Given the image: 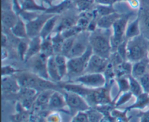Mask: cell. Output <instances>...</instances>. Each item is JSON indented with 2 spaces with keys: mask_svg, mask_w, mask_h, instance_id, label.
<instances>
[{
  "mask_svg": "<svg viewBox=\"0 0 149 122\" xmlns=\"http://www.w3.org/2000/svg\"><path fill=\"white\" fill-rule=\"evenodd\" d=\"M64 41H65V39L62 36L61 33H55L52 34V42L53 44L55 55L61 54Z\"/></svg>",
  "mask_w": 149,
  "mask_h": 122,
  "instance_id": "cell-35",
  "label": "cell"
},
{
  "mask_svg": "<svg viewBox=\"0 0 149 122\" xmlns=\"http://www.w3.org/2000/svg\"><path fill=\"white\" fill-rule=\"evenodd\" d=\"M141 3V7L149 6V0H140Z\"/></svg>",
  "mask_w": 149,
  "mask_h": 122,
  "instance_id": "cell-54",
  "label": "cell"
},
{
  "mask_svg": "<svg viewBox=\"0 0 149 122\" xmlns=\"http://www.w3.org/2000/svg\"><path fill=\"white\" fill-rule=\"evenodd\" d=\"M122 13L116 12L108 15L100 17L97 22V28L103 29H111L113 25L122 16Z\"/></svg>",
  "mask_w": 149,
  "mask_h": 122,
  "instance_id": "cell-23",
  "label": "cell"
},
{
  "mask_svg": "<svg viewBox=\"0 0 149 122\" xmlns=\"http://www.w3.org/2000/svg\"><path fill=\"white\" fill-rule=\"evenodd\" d=\"M42 39L40 36L30 39L29 48H28L27 53H26V58H25L24 62H27L31 58L40 53L41 48H42Z\"/></svg>",
  "mask_w": 149,
  "mask_h": 122,
  "instance_id": "cell-21",
  "label": "cell"
},
{
  "mask_svg": "<svg viewBox=\"0 0 149 122\" xmlns=\"http://www.w3.org/2000/svg\"><path fill=\"white\" fill-rule=\"evenodd\" d=\"M47 122H62L59 111H50L46 116Z\"/></svg>",
  "mask_w": 149,
  "mask_h": 122,
  "instance_id": "cell-47",
  "label": "cell"
},
{
  "mask_svg": "<svg viewBox=\"0 0 149 122\" xmlns=\"http://www.w3.org/2000/svg\"><path fill=\"white\" fill-rule=\"evenodd\" d=\"M71 1L79 12L93 10L96 5L94 0H71Z\"/></svg>",
  "mask_w": 149,
  "mask_h": 122,
  "instance_id": "cell-30",
  "label": "cell"
},
{
  "mask_svg": "<svg viewBox=\"0 0 149 122\" xmlns=\"http://www.w3.org/2000/svg\"><path fill=\"white\" fill-rule=\"evenodd\" d=\"M93 54L92 47L90 46L82 55L77 58H69L68 60V74L67 81H72L80 76L84 74L87 62Z\"/></svg>",
  "mask_w": 149,
  "mask_h": 122,
  "instance_id": "cell-5",
  "label": "cell"
},
{
  "mask_svg": "<svg viewBox=\"0 0 149 122\" xmlns=\"http://www.w3.org/2000/svg\"><path fill=\"white\" fill-rule=\"evenodd\" d=\"M55 62L58 66V71L62 79L67 76L68 74V58L63 55H55Z\"/></svg>",
  "mask_w": 149,
  "mask_h": 122,
  "instance_id": "cell-29",
  "label": "cell"
},
{
  "mask_svg": "<svg viewBox=\"0 0 149 122\" xmlns=\"http://www.w3.org/2000/svg\"><path fill=\"white\" fill-rule=\"evenodd\" d=\"M14 76L17 78L20 87L33 89L38 92L45 90H54L61 92L62 93L64 91L58 83L42 78L31 71L21 70Z\"/></svg>",
  "mask_w": 149,
  "mask_h": 122,
  "instance_id": "cell-1",
  "label": "cell"
},
{
  "mask_svg": "<svg viewBox=\"0 0 149 122\" xmlns=\"http://www.w3.org/2000/svg\"><path fill=\"white\" fill-rule=\"evenodd\" d=\"M47 72L49 76V80L54 81V82L58 83L63 81L61 75L58 71V66H57L56 62H55V55L49 57L47 60Z\"/></svg>",
  "mask_w": 149,
  "mask_h": 122,
  "instance_id": "cell-24",
  "label": "cell"
},
{
  "mask_svg": "<svg viewBox=\"0 0 149 122\" xmlns=\"http://www.w3.org/2000/svg\"><path fill=\"white\" fill-rule=\"evenodd\" d=\"M90 32L87 31L81 32L76 36L75 42L68 58H77L82 55L90 46Z\"/></svg>",
  "mask_w": 149,
  "mask_h": 122,
  "instance_id": "cell-11",
  "label": "cell"
},
{
  "mask_svg": "<svg viewBox=\"0 0 149 122\" xmlns=\"http://www.w3.org/2000/svg\"><path fill=\"white\" fill-rule=\"evenodd\" d=\"M13 3H14V5H13V10L16 12L17 15H19V13L22 11L21 6H20V3H19L18 0H13Z\"/></svg>",
  "mask_w": 149,
  "mask_h": 122,
  "instance_id": "cell-52",
  "label": "cell"
},
{
  "mask_svg": "<svg viewBox=\"0 0 149 122\" xmlns=\"http://www.w3.org/2000/svg\"><path fill=\"white\" fill-rule=\"evenodd\" d=\"M130 81V92H132L134 97H138L143 92L142 87H141L140 81H138V78H135L132 76L128 77Z\"/></svg>",
  "mask_w": 149,
  "mask_h": 122,
  "instance_id": "cell-37",
  "label": "cell"
},
{
  "mask_svg": "<svg viewBox=\"0 0 149 122\" xmlns=\"http://www.w3.org/2000/svg\"><path fill=\"white\" fill-rule=\"evenodd\" d=\"M74 7H75L71 0H62L59 4H52L50 7H48L45 12L61 15L68 10L74 8Z\"/></svg>",
  "mask_w": 149,
  "mask_h": 122,
  "instance_id": "cell-20",
  "label": "cell"
},
{
  "mask_svg": "<svg viewBox=\"0 0 149 122\" xmlns=\"http://www.w3.org/2000/svg\"><path fill=\"white\" fill-rule=\"evenodd\" d=\"M115 82H116L118 85V92L116 96L115 97V98L113 99V102H116V100H117V98L119 97V96L121 94L124 92H126L130 91V81H129V78L126 76H119L116 77V79H115Z\"/></svg>",
  "mask_w": 149,
  "mask_h": 122,
  "instance_id": "cell-33",
  "label": "cell"
},
{
  "mask_svg": "<svg viewBox=\"0 0 149 122\" xmlns=\"http://www.w3.org/2000/svg\"><path fill=\"white\" fill-rule=\"evenodd\" d=\"M149 40L142 34L127 41V60L135 62L148 58Z\"/></svg>",
  "mask_w": 149,
  "mask_h": 122,
  "instance_id": "cell-4",
  "label": "cell"
},
{
  "mask_svg": "<svg viewBox=\"0 0 149 122\" xmlns=\"http://www.w3.org/2000/svg\"><path fill=\"white\" fill-rule=\"evenodd\" d=\"M108 63L109 59L93 54L87 62L84 73H103Z\"/></svg>",
  "mask_w": 149,
  "mask_h": 122,
  "instance_id": "cell-13",
  "label": "cell"
},
{
  "mask_svg": "<svg viewBox=\"0 0 149 122\" xmlns=\"http://www.w3.org/2000/svg\"><path fill=\"white\" fill-rule=\"evenodd\" d=\"M132 97H133V94L130 91L121 94L117 98V100H116V102H115V106H116V108L129 102Z\"/></svg>",
  "mask_w": 149,
  "mask_h": 122,
  "instance_id": "cell-41",
  "label": "cell"
},
{
  "mask_svg": "<svg viewBox=\"0 0 149 122\" xmlns=\"http://www.w3.org/2000/svg\"><path fill=\"white\" fill-rule=\"evenodd\" d=\"M22 10H27V11L33 12H42L46 11L47 7H45L43 4H39L36 2L35 0H24L20 4Z\"/></svg>",
  "mask_w": 149,
  "mask_h": 122,
  "instance_id": "cell-32",
  "label": "cell"
},
{
  "mask_svg": "<svg viewBox=\"0 0 149 122\" xmlns=\"http://www.w3.org/2000/svg\"><path fill=\"white\" fill-rule=\"evenodd\" d=\"M71 82L81 84L90 88H100L106 85V78L103 73H84Z\"/></svg>",
  "mask_w": 149,
  "mask_h": 122,
  "instance_id": "cell-12",
  "label": "cell"
},
{
  "mask_svg": "<svg viewBox=\"0 0 149 122\" xmlns=\"http://www.w3.org/2000/svg\"><path fill=\"white\" fill-rule=\"evenodd\" d=\"M59 16L60 15H55L46 22L40 33V36L42 39L48 37L54 33V31L59 19Z\"/></svg>",
  "mask_w": 149,
  "mask_h": 122,
  "instance_id": "cell-26",
  "label": "cell"
},
{
  "mask_svg": "<svg viewBox=\"0 0 149 122\" xmlns=\"http://www.w3.org/2000/svg\"><path fill=\"white\" fill-rule=\"evenodd\" d=\"M41 53L45 55L47 58H49L52 55H55L53 44H52V35L42 39Z\"/></svg>",
  "mask_w": 149,
  "mask_h": 122,
  "instance_id": "cell-34",
  "label": "cell"
},
{
  "mask_svg": "<svg viewBox=\"0 0 149 122\" xmlns=\"http://www.w3.org/2000/svg\"><path fill=\"white\" fill-rule=\"evenodd\" d=\"M67 107L64 94L61 92L54 91L48 103L47 109L49 111H61L69 115L68 110H65Z\"/></svg>",
  "mask_w": 149,
  "mask_h": 122,
  "instance_id": "cell-15",
  "label": "cell"
},
{
  "mask_svg": "<svg viewBox=\"0 0 149 122\" xmlns=\"http://www.w3.org/2000/svg\"><path fill=\"white\" fill-rule=\"evenodd\" d=\"M38 93L39 92L33 89L21 87L17 92L7 94V95H2V100L4 101L15 102V103L19 102L20 103H23L29 99L36 97Z\"/></svg>",
  "mask_w": 149,
  "mask_h": 122,
  "instance_id": "cell-14",
  "label": "cell"
},
{
  "mask_svg": "<svg viewBox=\"0 0 149 122\" xmlns=\"http://www.w3.org/2000/svg\"><path fill=\"white\" fill-rule=\"evenodd\" d=\"M10 31L14 36L19 39H29L28 36L26 23L20 17H19L16 24L10 29Z\"/></svg>",
  "mask_w": 149,
  "mask_h": 122,
  "instance_id": "cell-27",
  "label": "cell"
},
{
  "mask_svg": "<svg viewBox=\"0 0 149 122\" xmlns=\"http://www.w3.org/2000/svg\"><path fill=\"white\" fill-rule=\"evenodd\" d=\"M88 116L89 122H102L104 116L97 109L94 107H90V109L86 111Z\"/></svg>",
  "mask_w": 149,
  "mask_h": 122,
  "instance_id": "cell-38",
  "label": "cell"
},
{
  "mask_svg": "<svg viewBox=\"0 0 149 122\" xmlns=\"http://www.w3.org/2000/svg\"><path fill=\"white\" fill-rule=\"evenodd\" d=\"M135 98L136 100H135V103L125 108L127 111H130L133 109L143 110L144 109L149 107V94L148 93L143 92L142 94L138 95Z\"/></svg>",
  "mask_w": 149,
  "mask_h": 122,
  "instance_id": "cell-25",
  "label": "cell"
},
{
  "mask_svg": "<svg viewBox=\"0 0 149 122\" xmlns=\"http://www.w3.org/2000/svg\"><path fill=\"white\" fill-rule=\"evenodd\" d=\"M116 77L119 76H126L129 77L132 76V62L128 60H125L119 64L116 68Z\"/></svg>",
  "mask_w": 149,
  "mask_h": 122,
  "instance_id": "cell-31",
  "label": "cell"
},
{
  "mask_svg": "<svg viewBox=\"0 0 149 122\" xmlns=\"http://www.w3.org/2000/svg\"><path fill=\"white\" fill-rule=\"evenodd\" d=\"M20 84L15 76H7L1 78V92L2 95L14 94L20 89Z\"/></svg>",
  "mask_w": 149,
  "mask_h": 122,
  "instance_id": "cell-16",
  "label": "cell"
},
{
  "mask_svg": "<svg viewBox=\"0 0 149 122\" xmlns=\"http://www.w3.org/2000/svg\"><path fill=\"white\" fill-rule=\"evenodd\" d=\"M127 2L128 3L131 9L133 10H138L141 8V3L140 0H127Z\"/></svg>",
  "mask_w": 149,
  "mask_h": 122,
  "instance_id": "cell-49",
  "label": "cell"
},
{
  "mask_svg": "<svg viewBox=\"0 0 149 122\" xmlns=\"http://www.w3.org/2000/svg\"><path fill=\"white\" fill-rule=\"evenodd\" d=\"M96 4L101 5H113L116 3V0H94Z\"/></svg>",
  "mask_w": 149,
  "mask_h": 122,
  "instance_id": "cell-51",
  "label": "cell"
},
{
  "mask_svg": "<svg viewBox=\"0 0 149 122\" xmlns=\"http://www.w3.org/2000/svg\"><path fill=\"white\" fill-rule=\"evenodd\" d=\"M137 15L139 17L141 34L149 40V6L141 7Z\"/></svg>",
  "mask_w": 149,
  "mask_h": 122,
  "instance_id": "cell-17",
  "label": "cell"
},
{
  "mask_svg": "<svg viewBox=\"0 0 149 122\" xmlns=\"http://www.w3.org/2000/svg\"><path fill=\"white\" fill-rule=\"evenodd\" d=\"M18 1H19V3H20V4L23 1H24V0H18Z\"/></svg>",
  "mask_w": 149,
  "mask_h": 122,
  "instance_id": "cell-55",
  "label": "cell"
},
{
  "mask_svg": "<svg viewBox=\"0 0 149 122\" xmlns=\"http://www.w3.org/2000/svg\"><path fill=\"white\" fill-rule=\"evenodd\" d=\"M76 36H73V37L65 39V41H64V43H63V46L61 55H65V57L68 58V55H69L70 52L71 51V49H72L73 46H74V42H75V39H76Z\"/></svg>",
  "mask_w": 149,
  "mask_h": 122,
  "instance_id": "cell-40",
  "label": "cell"
},
{
  "mask_svg": "<svg viewBox=\"0 0 149 122\" xmlns=\"http://www.w3.org/2000/svg\"><path fill=\"white\" fill-rule=\"evenodd\" d=\"M71 122H89L86 111H81L74 115Z\"/></svg>",
  "mask_w": 149,
  "mask_h": 122,
  "instance_id": "cell-48",
  "label": "cell"
},
{
  "mask_svg": "<svg viewBox=\"0 0 149 122\" xmlns=\"http://www.w3.org/2000/svg\"><path fill=\"white\" fill-rule=\"evenodd\" d=\"M49 1H50V2L52 3V2H53V1H57V0H49Z\"/></svg>",
  "mask_w": 149,
  "mask_h": 122,
  "instance_id": "cell-56",
  "label": "cell"
},
{
  "mask_svg": "<svg viewBox=\"0 0 149 122\" xmlns=\"http://www.w3.org/2000/svg\"><path fill=\"white\" fill-rule=\"evenodd\" d=\"M148 59H149V49H148Z\"/></svg>",
  "mask_w": 149,
  "mask_h": 122,
  "instance_id": "cell-57",
  "label": "cell"
},
{
  "mask_svg": "<svg viewBox=\"0 0 149 122\" xmlns=\"http://www.w3.org/2000/svg\"><path fill=\"white\" fill-rule=\"evenodd\" d=\"M16 113L10 116L11 122H29L31 115V110L25 108L19 102L15 104Z\"/></svg>",
  "mask_w": 149,
  "mask_h": 122,
  "instance_id": "cell-18",
  "label": "cell"
},
{
  "mask_svg": "<svg viewBox=\"0 0 149 122\" xmlns=\"http://www.w3.org/2000/svg\"><path fill=\"white\" fill-rule=\"evenodd\" d=\"M141 34V26H140V20L139 17L137 15L135 20L128 23L126 33H125V38H126V39L129 40V39L136 37Z\"/></svg>",
  "mask_w": 149,
  "mask_h": 122,
  "instance_id": "cell-28",
  "label": "cell"
},
{
  "mask_svg": "<svg viewBox=\"0 0 149 122\" xmlns=\"http://www.w3.org/2000/svg\"><path fill=\"white\" fill-rule=\"evenodd\" d=\"M138 81H140V84L142 87L143 92L149 94V72L140 77L138 78Z\"/></svg>",
  "mask_w": 149,
  "mask_h": 122,
  "instance_id": "cell-46",
  "label": "cell"
},
{
  "mask_svg": "<svg viewBox=\"0 0 149 122\" xmlns=\"http://www.w3.org/2000/svg\"><path fill=\"white\" fill-rule=\"evenodd\" d=\"M149 72V59L144 58L132 63V76L136 78H139L144 74Z\"/></svg>",
  "mask_w": 149,
  "mask_h": 122,
  "instance_id": "cell-22",
  "label": "cell"
},
{
  "mask_svg": "<svg viewBox=\"0 0 149 122\" xmlns=\"http://www.w3.org/2000/svg\"><path fill=\"white\" fill-rule=\"evenodd\" d=\"M19 15L14 10H1V24L3 28L10 29L16 24Z\"/></svg>",
  "mask_w": 149,
  "mask_h": 122,
  "instance_id": "cell-19",
  "label": "cell"
},
{
  "mask_svg": "<svg viewBox=\"0 0 149 122\" xmlns=\"http://www.w3.org/2000/svg\"><path fill=\"white\" fill-rule=\"evenodd\" d=\"M111 29L97 28L90 35V45L93 54L109 59L113 52L111 46Z\"/></svg>",
  "mask_w": 149,
  "mask_h": 122,
  "instance_id": "cell-2",
  "label": "cell"
},
{
  "mask_svg": "<svg viewBox=\"0 0 149 122\" xmlns=\"http://www.w3.org/2000/svg\"><path fill=\"white\" fill-rule=\"evenodd\" d=\"M112 87L113 84H106L104 87L100 88H90L87 87L83 92L82 97L90 107L115 104L113 99L111 96Z\"/></svg>",
  "mask_w": 149,
  "mask_h": 122,
  "instance_id": "cell-3",
  "label": "cell"
},
{
  "mask_svg": "<svg viewBox=\"0 0 149 122\" xmlns=\"http://www.w3.org/2000/svg\"><path fill=\"white\" fill-rule=\"evenodd\" d=\"M137 116L140 118V122H149V109L146 111L141 110Z\"/></svg>",
  "mask_w": 149,
  "mask_h": 122,
  "instance_id": "cell-50",
  "label": "cell"
},
{
  "mask_svg": "<svg viewBox=\"0 0 149 122\" xmlns=\"http://www.w3.org/2000/svg\"><path fill=\"white\" fill-rule=\"evenodd\" d=\"M30 39H21L19 42L18 44L16 49V52L17 54V56L20 58V60L23 62L25 61L26 53H27L28 48H29V44Z\"/></svg>",
  "mask_w": 149,
  "mask_h": 122,
  "instance_id": "cell-36",
  "label": "cell"
},
{
  "mask_svg": "<svg viewBox=\"0 0 149 122\" xmlns=\"http://www.w3.org/2000/svg\"><path fill=\"white\" fill-rule=\"evenodd\" d=\"M63 94L65 97L67 107L69 115L73 116L81 111H87L90 108V105L87 103L85 99L77 93L68 92L64 89Z\"/></svg>",
  "mask_w": 149,
  "mask_h": 122,
  "instance_id": "cell-7",
  "label": "cell"
},
{
  "mask_svg": "<svg viewBox=\"0 0 149 122\" xmlns=\"http://www.w3.org/2000/svg\"><path fill=\"white\" fill-rule=\"evenodd\" d=\"M55 15L42 12L33 20L26 23L28 36L29 39L40 36L41 31L46 22Z\"/></svg>",
  "mask_w": 149,
  "mask_h": 122,
  "instance_id": "cell-10",
  "label": "cell"
},
{
  "mask_svg": "<svg viewBox=\"0 0 149 122\" xmlns=\"http://www.w3.org/2000/svg\"><path fill=\"white\" fill-rule=\"evenodd\" d=\"M9 55H10V52H9L8 49L5 47H1V60L2 61L7 59L9 58Z\"/></svg>",
  "mask_w": 149,
  "mask_h": 122,
  "instance_id": "cell-53",
  "label": "cell"
},
{
  "mask_svg": "<svg viewBox=\"0 0 149 122\" xmlns=\"http://www.w3.org/2000/svg\"><path fill=\"white\" fill-rule=\"evenodd\" d=\"M97 12V15H98L99 18L103 16L108 15L111 13L116 12L117 10L113 7V5H101V4H96L95 7Z\"/></svg>",
  "mask_w": 149,
  "mask_h": 122,
  "instance_id": "cell-39",
  "label": "cell"
},
{
  "mask_svg": "<svg viewBox=\"0 0 149 122\" xmlns=\"http://www.w3.org/2000/svg\"><path fill=\"white\" fill-rule=\"evenodd\" d=\"M82 31H83L81 30L77 25H76V26H73V27L66 29V30L61 32V34H62V36L64 37V39H67V38L77 36V35L79 34V33Z\"/></svg>",
  "mask_w": 149,
  "mask_h": 122,
  "instance_id": "cell-42",
  "label": "cell"
},
{
  "mask_svg": "<svg viewBox=\"0 0 149 122\" xmlns=\"http://www.w3.org/2000/svg\"><path fill=\"white\" fill-rule=\"evenodd\" d=\"M134 15V12L122 13V16L116 20L112 26V36H111V46L113 52L116 50L118 46L122 42L126 39L127 27L129 23V20Z\"/></svg>",
  "mask_w": 149,
  "mask_h": 122,
  "instance_id": "cell-6",
  "label": "cell"
},
{
  "mask_svg": "<svg viewBox=\"0 0 149 122\" xmlns=\"http://www.w3.org/2000/svg\"><path fill=\"white\" fill-rule=\"evenodd\" d=\"M48 58L41 52L31 58L27 62L30 67V71L42 78L49 79L47 72Z\"/></svg>",
  "mask_w": 149,
  "mask_h": 122,
  "instance_id": "cell-9",
  "label": "cell"
},
{
  "mask_svg": "<svg viewBox=\"0 0 149 122\" xmlns=\"http://www.w3.org/2000/svg\"><path fill=\"white\" fill-rule=\"evenodd\" d=\"M40 13V12L27 11V10H22V11L19 13V16H20L26 23H27V22H29L31 21V20L36 18Z\"/></svg>",
  "mask_w": 149,
  "mask_h": 122,
  "instance_id": "cell-43",
  "label": "cell"
},
{
  "mask_svg": "<svg viewBox=\"0 0 149 122\" xmlns=\"http://www.w3.org/2000/svg\"><path fill=\"white\" fill-rule=\"evenodd\" d=\"M127 39H125L118 46L116 52L123 58L124 60H127Z\"/></svg>",
  "mask_w": 149,
  "mask_h": 122,
  "instance_id": "cell-45",
  "label": "cell"
},
{
  "mask_svg": "<svg viewBox=\"0 0 149 122\" xmlns=\"http://www.w3.org/2000/svg\"><path fill=\"white\" fill-rule=\"evenodd\" d=\"M21 69L15 68L11 65H4L1 67V76H14L17 73L20 72Z\"/></svg>",
  "mask_w": 149,
  "mask_h": 122,
  "instance_id": "cell-44",
  "label": "cell"
},
{
  "mask_svg": "<svg viewBox=\"0 0 149 122\" xmlns=\"http://www.w3.org/2000/svg\"><path fill=\"white\" fill-rule=\"evenodd\" d=\"M79 17V12L74 7L59 16L54 33H61L66 29L76 26Z\"/></svg>",
  "mask_w": 149,
  "mask_h": 122,
  "instance_id": "cell-8",
  "label": "cell"
}]
</instances>
